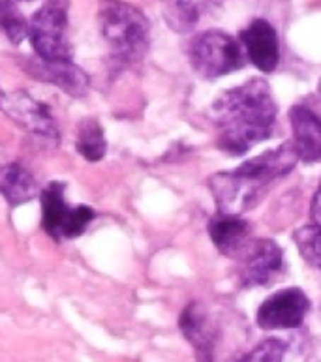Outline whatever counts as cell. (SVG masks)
<instances>
[{
  "mask_svg": "<svg viewBox=\"0 0 321 362\" xmlns=\"http://www.w3.org/2000/svg\"><path fill=\"white\" fill-rule=\"evenodd\" d=\"M276 113L271 87L259 77L222 92L213 103L218 146L231 156H243L271 137Z\"/></svg>",
  "mask_w": 321,
  "mask_h": 362,
  "instance_id": "cell-1",
  "label": "cell"
},
{
  "mask_svg": "<svg viewBox=\"0 0 321 362\" xmlns=\"http://www.w3.org/2000/svg\"><path fill=\"white\" fill-rule=\"evenodd\" d=\"M100 33L117 60L136 64L151 45V25L136 6L122 0H102L98 10Z\"/></svg>",
  "mask_w": 321,
  "mask_h": 362,
  "instance_id": "cell-2",
  "label": "cell"
},
{
  "mask_svg": "<svg viewBox=\"0 0 321 362\" xmlns=\"http://www.w3.org/2000/svg\"><path fill=\"white\" fill-rule=\"evenodd\" d=\"M245 49L222 30H205L192 38L188 45V60L197 76L203 79L233 74L245 64Z\"/></svg>",
  "mask_w": 321,
  "mask_h": 362,
  "instance_id": "cell-3",
  "label": "cell"
},
{
  "mask_svg": "<svg viewBox=\"0 0 321 362\" xmlns=\"http://www.w3.org/2000/svg\"><path fill=\"white\" fill-rule=\"evenodd\" d=\"M70 0H44V4L28 21V40L36 57L44 60H71L68 40Z\"/></svg>",
  "mask_w": 321,
  "mask_h": 362,
  "instance_id": "cell-4",
  "label": "cell"
},
{
  "mask_svg": "<svg viewBox=\"0 0 321 362\" xmlns=\"http://www.w3.org/2000/svg\"><path fill=\"white\" fill-rule=\"evenodd\" d=\"M40 197H42V226L53 240L77 238L85 233L96 216L91 206L68 205L62 182H51Z\"/></svg>",
  "mask_w": 321,
  "mask_h": 362,
  "instance_id": "cell-5",
  "label": "cell"
},
{
  "mask_svg": "<svg viewBox=\"0 0 321 362\" xmlns=\"http://www.w3.org/2000/svg\"><path fill=\"white\" fill-rule=\"evenodd\" d=\"M310 300L299 287H288L265 298L257 308L256 321L263 330L297 329L305 323Z\"/></svg>",
  "mask_w": 321,
  "mask_h": 362,
  "instance_id": "cell-6",
  "label": "cell"
},
{
  "mask_svg": "<svg viewBox=\"0 0 321 362\" xmlns=\"http://www.w3.org/2000/svg\"><path fill=\"white\" fill-rule=\"evenodd\" d=\"M282 269V248L271 238H259L250 243L240 255V284L245 287L271 286Z\"/></svg>",
  "mask_w": 321,
  "mask_h": 362,
  "instance_id": "cell-7",
  "label": "cell"
},
{
  "mask_svg": "<svg viewBox=\"0 0 321 362\" xmlns=\"http://www.w3.org/2000/svg\"><path fill=\"white\" fill-rule=\"evenodd\" d=\"M0 111L21 126L23 130L45 139H59V130L49 109L44 103L36 102L33 96H28L27 92H4V96L0 98Z\"/></svg>",
  "mask_w": 321,
  "mask_h": 362,
  "instance_id": "cell-8",
  "label": "cell"
},
{
  "mask_svg": "<svg viewBox=\"0 0 321 362\" xmlns=\"http://www.w3.org/2000/svg\"><path fill=\"white\" fill-rule=\"evenodd\" d=\"M23 70L36 81L49 83L71 98L87 96L91 88L87 74L71 60H44L34 57L23 62Z\"/></svg>",
  "mask_w": 321,
  "mask_h": 362,
  "instance_id": "cell-9",
  "label": "cell"
},
{
  "mask_svg": "<svg viewBox=\"0 0 321 362\" xmlns=\"http://www.w3.org/2000/svg\"><path fill=\"white\" fill-rule=\"evenodd\" d=\"M240 45L250 62L263 74H272L280 64V40L271 23L256 19L240 33Z\"/></svg>",
  "mask_w": 321,
  "mask_h": 362,
  "instance_id": "cell-10",
  "label": "cell"
},
{
  "mask_svg": "<svg viewBox=\"0 0 321 362\" xmlns=\"http://www.w3.org/2000/svg\"><path fill=\"white\" fill-rule=\"evenodd\" d=\"M179 327L186 340L196 349L197 362H216L214 346H216L218 327L202 303H190L182 310Z\"/></svg>",
  "mask_w": 321,
  "mask_h": 362,
  "instance_id": "cell-11",
  "label": "cell"
},
{
  "mask_svg": "<svg viewBox=\"0 0 321 362\" xmlns=\"http://www.w3.org/2000/svg\"><path fill=\"white\" fill-rule=\"evenodd\" d=\"M293 130V146L299 160L306 163L321 162V117L306 105H293L289 111Z\"/></svg>",
  "mask_w": 321,
  "mask_h": 362,
  "instance_id": "cell-12",
  "label": "cell"
},
{
  "mask_svg": "<svg viewBox=\"0 0 321 362\" xmlns=\"http://www.w3.org/2000/svg\"><path fill=\"white\" fill-rule=\"evenodd\" d=\"M209 235L216 250L226 257H240L250 246V226L245 218L218 212L209 222Z\"/></svg>",
  "mask_w": 321,
  "mask_h": 362,
  "instance_id": "cell-13",
  "label": "cell"
},
{
  "mask_svg": "<svg viewBox=\"0 0 321 362\" xmlns=\"http://www.w3.org/2000/svg\"><path fill=\"white\" fill-rule=\"evenodd\" d=\"M222 0H162V13L175 33H190L218 10Z\"/></svg>",
  "mask_w": 321,
  "mask_h": 362,
  "instance_id": "cell-14",
  "label": "cell"
},
{
  "mask_svg": "<svg viewBox=\"0 0 321 362\" xmlns=\"http://www.w3.org/2000/svg\"><path fill=\"white\" fill-rule=\"evenodd\" d=\"M0 195L10 206H19L38 195V182L23 163L11 162L0 165Z\"/></svg>",
  "mask_w": 321,
  "mask_h": 362,
  "instance_id": "cell-15",
  "label": "cell"
},
{
  "mask_svg": "<svg viewBox=\"0 0 321 362\" xmlns=\"http://www.w3.org/2000/svg\"><path fill=\"white\" fill-rule=\"evenodd\" d=\"M77 152L81 154L87 162H100L107 152V141H105L104 128L100 126L98 120L85 119L79 124L76 139Z\"/></svg>",
  "mask_w": 321,
  "mask_h": 362,
  "instance_id": "cell-16",
  "label": "cell"
},
{
  "mask_svg": "<svg viewBox=\"0 0 321 362\" xmlns=\"http://www.w3.org/2000/svg\"><path fill=\"white\" fill-rule=\"evenodd\" d=\"M0 33L11 44H21L28 38V23L13 0H0Z\"/></svg>",
  "mask_w": 321,
  "mask_h": 362,
  "instance_id": "cell-17",
  "label": "cell"
},
{
  "mask_svg": "<svg viewBox=\"0 0 321 362\" xmlns=\"http://www.w3.org/2000/svg\"><path fill=\"white\" fill-rule=\"evenodd\" d=\"M293 240L303 259L321 272V227L314 226V223L300 227L295 231Z\"/></svg>",
  "mask_w": 321,
  "mask_h": 362,
  "instance_id": "cell-18",
  "label": "cell"
},
{
  "mask_svg": "<svg viewBox=\"0 0 321 362\" xmlns=\"http://www.w3.org/2000/svg\"><path fill=\"white\" fill-rule=\"evenodd\" d=\"M286 344L282 340L271 338V340L262 341L259 346H256L248 355L243 357L240 362H282L284 355H286Z\"/></svg>",
  "mask_w": 321,
  "mask_h": 362,
  "instance_id": "cell-19",
  "label": "cell"
},
{
  "mask_svg": "<svg viewBox=\"0 0 321 362\" xmlns=\"http://www.w3.org/2000/svg\"><path fill=\"white\" fill-rule=\"evenodd\" d=\"M310 216L314 226L321 227V182L317 186L316 194H314V199H312V206H310Z\"/></svg>",
  "mask_w": 321,
  "mask_h": 362,
  "instance_id": "cell-20",
  "label": "cell"
},
{
  "mask_svg": "<svg viewBox=\"0 0 321 362\" xmlns=\"http://www.w3.org/2000/svg\"><path fill=\"white\" fill-rule=\"evenodd\" d=\"M317 94L321 96V79H320V83H317Z\"/></svg>",
  "mask_w": 321,
  "mask_h": 362,
  "instance_id": "cell-21",
  "label": "cell"
},
{
  "mask_svg": "<svg viewBox=\"0 0 321 362\" xmlns=\"http://www.w3.org/2000/svg\"><path fill=\"white\" fill-rule=\"evenodd\" d=\"M13 2H34V0H13Z\"/></svg>",
  "mask_w": 321,
  "mask_h": 362,
  "instance_id": "cell-22",
  "label": "cell"
},
{
  "mask_svg": "<svg viewBox=\"0 0 321 362\" xmlns=\"http://www.w3.org/2000/svg\"><path fill=\"white\" fill-rule=\"evenodd\" d=\"M4 96V90H2V88H0V98Z\"/></svg>",
  "mask_w": 321,
  "mask_h": 362,
  "instance_id": "cell-23",
  "label": "cell"
}]
</instances>
